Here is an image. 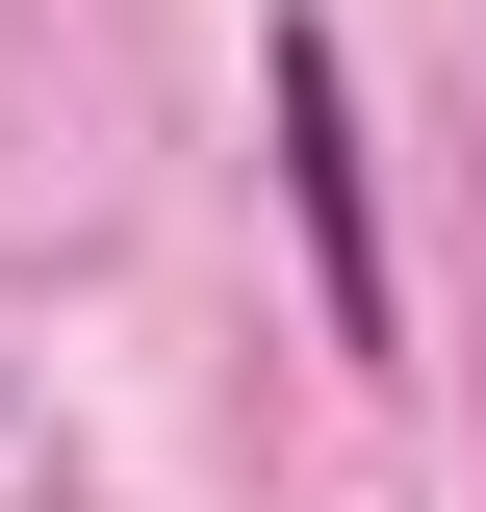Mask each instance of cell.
Here are the masks:
<instances>
[{
	"label": "cell",
	"mask_w": 486,
	"mask_h": 512,
	"mask_svg": "<svg viewBox=\"0 0 486 512\" xmlns=\"http://www.w3.org/2000/svg\"><path fill=\"white\" fill-rule=\"evenodd\" d=\"M282 180H307V256H333V333H384V205H359V77H333V26H282Z\"/></svg>",
	"instance_id": "obj_1"
}]
</instances>
